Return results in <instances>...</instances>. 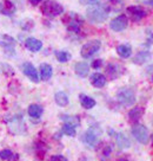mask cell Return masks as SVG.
Listing matches in <instances>:
<instances>
[{
	"mask_svg": "<svg viewBox=\"0 0 153 161\" xmlns=\"http://www.w3.org/2000/svg\"><path fill=\"white\" fill-rule=\"evenodd\" d=\"M110 13L109 7L106 5H92L86 11V17L91 23H103L107 19Z\"/></svg>",
	"mask_w": 153,
	"mask_h": 161,
	"instance_id": "cell-1",
	"label": "cell"
},
{
	"mask_svg": "<svg viewBox=\"0 0 153 161\" xmlns=\"http://www.w3.org/2000/svg\"><path fill=\"white\" fill-rule=\"evenodd\" d=\"M63 21L67 27V31L72 32V33H79L81 25L84 24L83 18L75 12H69L67 14H65L64 18H63Z\"/></svg>",
	"mask_w": 153,
	"mask_h": 161,
	"instance_id": "cell-2",
	"label": "cell"
},
{
	"mask_svg": "<svg viewBox=\"0 0 153 161\" xmlns=\"http://www.w3.org/2000/svg\"><path fill=\"white\" fill-rule=\"evenodd\" d=\"M41 13L49 18H54L57 15H60L64 13V7L60 5L59 3H57L54 0H46L43 3V5L40 6Z\"/></svg>",
	"mask_w": 153,
	"mask_h": 161,
	"instance_id": "cell-3",
	"label": "cell"
},
{
	"mask_svg": "<svg viewBox=\"0 0 153 161\" xmlns=\"http://www.w3.org/2000/svg\"><path fill=\"white\" fill-rule=\"evenodd\" d=\"M117 100L125 107H131L135 103V94L130 88H123L117 92Z\"/></svg>",
	"mask_w": 153,
	"mask_h": 161,
	"instance_id": "cell-4",
	"label": "cell"
},
{
	"mask_svg": "<svg viewBox=\"0 0 153 161\" xmlns=\"http://www.w3.org/2000/svg\"><path fill=\"white\" fill-rule=\"evenodd\" d=\"M101 47V42L100 40H91L89 43H86L81 50H80V55L83 58H89L92 57L94 53H97Z\"/></svg>",
	"mask_w": 153,
	"mask_h": 161,
	"instance_id": "cell-5",
	"label": "cell"
},
{
	"mask_svg": "<svg viewBox=\"0 0 153 161\" xmlns=\"http://www.w3.org/2000/svg\"><path fill=\"white\" fill-rule=\"evenodd\" d=\"M132 135L135 140L140 143H143V145H146L150 140L147 128L143 125H134L133 128H132Z\"/></svg>",
	"mask_w": 153,
	"mask_h": 161,
	"instance_id": "cell-6",
	"label": "cell"
},
{
	"mask_svg": "<svg viewBox=\"0 0 153 161\" xmlns=\"http://www.w3.org/2000/svg\"><path fill=\"white\" fill-rule=\"evenodd\" d=\"M101 134V130L100 129H95L93 127H91L89 130L85 131L83 134V142L86 143L87 146L89 147H94L97 143H98V136Z\"/></svg>",
	"mask_w": 153,
	"mask_h": 161,
	"instance_id": "cell-7",
	"label": "cell"
},
{
	"mask_svg": "<svg viewBox=\"0 0 153 161\" xmlns=\"http://www.w3.org/2000/svg\"><path fill=\"white\" fill-rule=\"evenodd\" d=\"M127 26H129V18H127V15L125 14H120L118 17H115L110 23V27L113 31H115V32L126 30Z\"/></svg>",
	"mask_w": 153,
	"mask_h": 161,
	"instance_id": "cell-8",
	"label": "cell"
},
{
	"mask_svg": "<svg viewBox=\"0 0 153 161\" xmlns=\"http://www.w3.org/2000/svg\"><path fill=\"white\" fill-rule=\"evenodd\" d=\"M126 12L132 21H140L146 17V11L140 6H129L126 8Z\"/></svg>",
	"mask_w": 153,
	"mask_h": 161,
	"instance_id": "cell-9",
	"label": "cell"
},
{
	"mask_svg": "<svg viewBox=\"0 0 153 161\" xmlns=\"http://www.w3.org/2000/svg\"><path fill=\"white\" fill-rule=\"evenodd\" d=\"M8 127L10 130L13 134H23L25 131V123L23 122V117L21 116H14L12 120L8 121Z\"/></svg>",
	"mask_w": 153,
	"mask_h": 161,
	"instance_id": "cell-10",
	"label": "cell"
},
{
	"mask_svg": "<svg viewBox=\"0 0 153 161\" xmlns=\"http://www.w3.org/2000/svg\"><path fill=\"white\" fill-rule=\"evenodd\" d=\"M21 69H23L24 75L27 76V77H28L32 82H34V83H38V82H39L38 71H37V69H35L34 65H33L32 63H30V62H26V63H24V64H23Z\"/></svg>",
	"mask_w": 153,
	"mask_h": 161,
	"instance_id": "cell-11",
	"label": "cell"
},
{
	"mask_svg": "<svg viewBox=\"0 0 153 161\" xmlns=\"http://www.w3.org/2000/svg\"><path fill=\"white\" fill-rule=\"evenodd\" d=\"M124 70L125 69L120 64L111 63L106 68V74H107V76H109L111 80H115V78H118V77H120V76L123 75Z\"/></svg>",
	"mask_w": 153,
	"mask_h": 161,
	"instance_id": "cell-12",
	"label": "cell"
},
{
	"mask_svg": "<svg viewBox=\"0 0 153 161\" xmlns=\"http://www.w3.org/2000/svg\"><path fill=\"white\" fill-rule=\"evenodd\" d=\"M15 5L11 0H0V14L12 15L15 12Z\"/></svg>",
	"mask_w": 153,
	"mask_h": 161,
	"instance_id": "cell-13",
	"label": "cell"
},
{
	"mask_svg": "<svg viewBox=\"0 0 153 161\" xmlns=\"http://www.w3.org/2000/svg\"><path fill=\"white\" fill-rule=\"evenodd\" d=\"M25 46H26V49H28L31 52H38V51L41 50L43 43H41L39 39H37V38L28 37L27 39L25 40Z\"/></svg>",
	"mask_w": 153,
	"mask_h": 161,
	"instance_id": "cell-14",
	"label": "cell"
},
{
	"mask_svg": "<svg viewBox=\"0 0 153 161\" xmlns=\"http://www.w3.org/2000/svg\"><path fill=\"white\" fill-rule=\"evenodd\" d=\"M91 84L95 88H103V86H106V77H105L103 74H100V72H94L91 75Z\"/></svg>",
	"mask_w": 153,
	"mask_h": 161,
	"instance_id": "cell-15",
	"label": "cell"
},
{
	"mask_svg": "<svg viewBox=\"0 0 153 161\" xmlns=\"http://www.w3.org/2000/svg\"><path fill=\"white\" fill-rule=\"evenodd\" d=\"M74 71L79 77H86L89 72V65L85 62H78L74 65Z\"/></svg>",
	"mask_w": 153,
	"mask_h": 161,
	"instance_id": "cell-16",
	"label": "cell"
},
{
	"mask_svg": "<svg viewBox=\"0 0 153 161\" xmlns=\"http://www.w3.org/2000/svg\"><path fill=\"white\" fill-rule=\"evenodd\" d=\"M115 141H117V145L119 148L121 149H126L131 147V141L129 140V137L125 135L124 133H118L115 134Z\"/></svg>",
	"mask_w": 153,
	"mask_h": 161,
	"instance_id": "cell-17",
	"label": "cell"
},
{
	"mask_svg": "<svg viewBox=\"0 0 153 161\" xmlns=\"http://www.w3.org/2000/svg\"><path fill=\"white\" fill-rule=\"evenodd\" d=\"M144 108L143 107H135L133 109H131L129 113V119L131 122H133V123H137L144 115Z\"/></svg>",
	"mask_w": 153,
	"mask_h": 161,
	"instance_id": "cell-18",
	"label": "cell"
},
{
	"mask_svg": "<svg viewBox=\"0 0 153 161\" xmlns=\"http://www.w3.org/2000/svg\"><path fill=\"white\" fill-rule=\"evenodd\" d=\"M52 74H53V69L52 66L47 64V63H43L40 65V77L43 80H48L51 77H52Z\"/></svg>",
	"mask_w": 153,
	"mask_h": 161,
	"instance_id": "cell-19",
	"label": "cell"
},
{
	"mask_svg": "<svg viewBox=\"0 0 153 161\" xmlns=\"http://www.w3.org/2000/svg\"><path fill=\"white\" fill-rule=\"evenodd\" d=\"M79 101H80V104L85 109H92L97 104L95 100H93L92 97H89L87 95H84V94H80L79 95Z\"/></svg>",
	"mask_w": 153,
	"mask_h": 161,
	"instance_id": "cell-20",
	"label": "cell"
},
{
	"mask_svg": "<svg viewBox=\"0 0 153 161\" xmlns=\"http://www.w3.org/2000/svg\"><path fill=\"white\" fill-rule=\"evenodd\" d=\"M27 113L32 119H40L43 113H44V109L39 104H31L27 109Z\"/></svg>",
	"mask_w": 153,
	"mask_h": 161,
	"instance_id": "cell-21",
	"label": "cell"
},
{
	"mask_svg": "<svg viewBox=\"0 0 153 161\" xmlns=\"http://www.w3.org/2000/svg\"><path fill=\"white\" fill-rule=\"evenodd\" d=\"M117 53L121 58H129L132 55V47L130 44H121V45L117 46Z\"/></svg>",
	"mask_w": 153,
	"mask_h": 161,
	"instance_id": "cell-22",
	"label": "cell"
},
{
	"mask_svg": "<svg viewBox=\"0 0 153 161\" xmlns=\"http://www.w3.org/2000/svg\"><path fill=\"white\" fill-rule=\"evenodd\" d=\"M151 57H152V55L148 51H140L133 58V63L134 64H144L151 59Z\"/></svg>",
	"mask_w": 153,
	"mask_h": 161,
	"instance_id": "cell-23",
	"label": "cell"
},
{
	"mask_svg": "<svg viewBox=\"0 0 153 161\" xmlns=\"http://www.w3.org/2000/svg\"><path fill=\"white\" fill-rule=\"evenodd\" d=\"M60 119L64 121L66 125H69L72 127H78L80 126V119L79 116H74V115H61Z\"/></svg>",
	"mask_w": 153,
	"mask_h": 161,
	"instance_id": "cell-24",
	"label": "cell"
},
{
	"mask_svg": "<svg viewBox=\"0 0 153 161\" xmlns=\"http://www.w3.org/2000/svg\"><path fill=\"white\" fill-rule=\"evenodd\" d=\"M55 103L60 107H66L69 104V96L65 94L64 91H58L54 95Z\"/></svg>",
	"mask_w": 153,
	"mask_h": 161,
	"instance_id": "cell-25",
	"label": "cell"
},
{
	"mask_svg": "<svg viewBox=\"0 0 153 161\" xmlns=\"http://www.w3.org/2000/svg\"><path fill=\"white\" fill-rule=\"evenodd\" d=\"M54 55H55V58L60 63H66V62H69L71 59V53L67 52V51H55Z\"/></svg>",
	"mask_w": 153,
	"mask_h": 161,
	"instance_id": "cell-26",
	"label": "cell"
},
{
	"mask_svg": "<svg viewBox=\"0 0 153 161\" xmlns=\"http://www.w3.org/2000/svg\"><path fill=\"white\" fill-rule=\"evenodd\" d=\"M61 133L67 136H71V137L75 136V134H77L75 128L72 126H69V125H66V123H64V126H63V128H61Z\"/></svg>",
	"mask_w": 153,
	"mask_h": 161,
	"instance_id": "cell-27",
	"label": "cell"
},
{
	"mask_svg": "<svg viewBox=\"0 0 153 161\" xmlns=\"http://www.w3.org/2000/svg\"><path fill=\"white\" fill-rule=\"evenodd\" d=\"M14 154H13V152L10 151V149H3V151H0V159L1 160H11L13 161L14 160Z\"/></svg>",
	"mask_w": 153,
	"mask_h": 161,
	"instance_id": "cell-28",
	"label": "cell"
},
{
	"mask_svg": "<svg viewBox=\"0 0 153 161\" xmlns=\"http://www.w3.org/2000/svg\"><path fill=\"white\" fill-rule=\"evenodd\" d=\"M0 66H1V69H3V72L5 74V75L7 76H13L14 75V70H13V68L11 65H8V64H4V63H1L0 64Z\"/></svg>",
	"mask_w": 153,
	"mask_h": 161,
	"instance_id": "cell-29",
	"label": "cell"
},
{
	"mask_svg": "<svg viewBox=\"0 0 153 161\" xmlns=\"http://www.w3.org/2000/svg\"><path fill=\"white\" fill-rule=\"evenodd\" d=\"M80 4H83V5H98V4H100L99 3V0H79Z\"/></svg>",
	"mask_w": 153,
	"mask_h": 161,
	"instance_id": "cell-30",
	"label": "cell"
},
{
	"mask_svg": "<svg viewBox=\"0 0 153 161\" xmlns=\"http://www.w3.org/2000/svg\"><path fill=\"white\" fill-rule=\"evenodd\" d=\"M51 161H67V159H66L64 155L57 154V155H53L51 158Z\"/></svg>",
	"mask_w": 153,
	"mask_h": 161,
	"instance_id": "cell-31",
	"label": "cell"
},
{
	"mask_svg": "<svg viewBox=\"0 0 153 161\" xmlns=\"http://www.w3.org/2000/svg\"><path fill=\"white\" fill-rule=\"evenodd\" d=\"M101 65H103V60L101 59H95L94 62H92V68L93 69H99Z\"/></svg>",
	"mask_w": 153,
	"mask_h": 161,
	"instance_id": "cell-32",
	"label": "cell"
},
{
	"mask_svg": "<svg viewBox=\"0 0 153 161\" xmlns=\"http://www.w3.org/2000/svg\"><path fill=\"white\" fill-rule=\"evenodd\" d=\"M28 1H30L31 5L37 6V5H39V4L41 3V1H43V0H28Z\"/></svg>",
	"mask_w": 153,
	"mask_h": 161,
	"instance_id": "cell-33",
	"label": "cell"
},
{
	"mask_svg": "<svg viewBox=\"0 0 153 161\" xmlns=\"http://www.w3.org/2000/svg\"><path fill=\"white\" fill-rule=\"evenodd\" d=\"M145 3H146L147 5L152 6V7H153V0H145Z\"/></svg>",
	"mask_w": 153,
	"mask_h": 161,
	"instance_id": "cell-34",
	"label": "cell"
},
{
	"mask_svg": "<svg viewBox=\"0 0 153 161\" xmlns=\"http://www.w3.org/2000/svg\"><path fill=\"white\" fill-rule=\"evenodd\" d=\"M119 161H129V160H126V159H121V160H119Z\"/></svg>",
	"mask_w": 153,
	"mask_h": 161,
	"instance_id": "cell-35",
	"label": "cell"
},
{
	"mask_svg": "<svg viewBox=\"0 0 153 161\" xmlns=\"http://www.w3.org/2000/svg\"><path fill=\"white\" fill-rule=\"evenodd\" d=\"M151 140H152V145H153V135H152V137H151Z\"/></svg>",
	"mask_w": 153,
	"mask_h": 161,
	"instance_id": "cell-36",
	"label": "cell"
},
{
	"mask_svg": "<svg viewBox=\"0 0 153 161\" xmlns=\"http://www.w3.org/2000/svg\"><path fill=\"white\" fill-rule=\"evenodd\" d=\"M151 38H152V39H153V33H152V36H151Z\"/></svg>",
	"mask_w": 153,
	"mask_h": 161,
	"instance_id": "cell-37",
	"label": "cell"
}]
</instances>
